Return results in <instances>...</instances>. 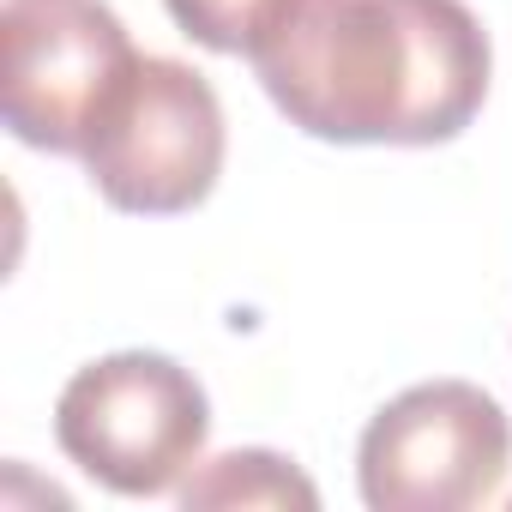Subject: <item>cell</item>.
Listing matches in <instances>:
<instances>
[{
  "label": "cell",
  "instance_id": "5b68a950",
  "mask_svg": "<svg viewBox=\"0 0 512 512\" xmlns=\"http://www.w3.org/2000/svg\"><path fill=\"white\" fill-rule=\"evenodd\" d=\"M0 115L49 157H85L91 127L139 67V49L103 0H7L0 7Z\"/></svg>",
  "mask_w": 512,
  "mask_h": 512
},
{
  "label": "cell",
  "instance_id": "3957f363",
  "mask_svg": "<svg viewBox=\"0 0 512 512\" xmlns=\"http://www.w3.org/2000/svg\"><path fill=\"white\" fill-rule=\"evenodd\" d=\"M223 103L211 79L175 55H139L115 103L85 139V175L127 217H181L223 175Z\"/></svg>",
  "mask_w": 512,
  "mask_h": 512
},
{
  "label": "cell",
  "instance_id": "52a82bcc",
  "mask_svg": "<svg viewBox=\"0 0 512 512\" xmlns=\"http://www.w3.org/2000/svg\"><path fill=\"white\" fill-rule=\"evenodd\" d=\"M181 37H193L211 55H241L260 43V31L284 13V0H163Z\"/></svg>",
  "mask_w": 512,
  "mask_h": 512
},
{
  "label": "cell",
  "instance_id": "8992f818",
  "mask_svg": "<svg viewBox=\"0 0 512 512\" xmlns=\"http://www.w3.org/2000/svg\"><path fill=\"white\" fill-rule=\"evenodd\" d=\"M175 500L187 512H205V506H260V512H314L320 506V488L308 482V470L284 452H266V446H235L223 458H199L193 476L175 488Z\"/></svg>",
  "mask_w": 512,
  "mask_h": 512
},
{
  "label": "cell",
  "instance_id": "6da1fadb",
  "mask_svg": "<svg viewBox=\"0 0 512 512\" xmlns=\"http://www.w3.org/2000/svg\"><path fill=\"white\" fill-rule=\"evenodd\" d=\"M272 109L326 145H446L494 79L464 0H284L247 49Z\"/></svg>",
  "mask_w": 512,
  "mask_h": 512
},
{
  "label": "cell",
  "instance_id": "7a4b0ae2",
  "mask_svg": "<svg viewBox=\"0 0 512 512\" xmlns=\"http://www.w3.org/2000/svg\"><path fill=\"white\" fill-rule=\"evenodd\" d=\"M61 452L109 494H175L211 440V398L163 350H115L85 362L55 398Z\"/></svg>",
  "mask_w": 512,
  "mask_h": 512
},
{
  "label": "cell",
  "instance_id": "277c9868",
  "mask_svg": "<svg viewBox=\"0 0 512 512\" xmlns=\"http://www.w3.org/2000/svg\"><path fill=\"white\" fill-rule=\"evenodd\" d=\"M512 422L470 380H422L374 410L356 446V488L374 512H470L500 494Z\"/></svg>",
  "mask_w": 512,
  "mask_h": 512
}]
</instances>
